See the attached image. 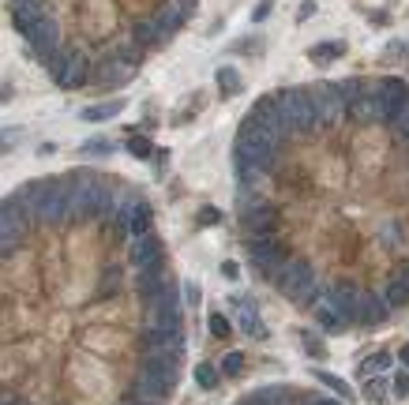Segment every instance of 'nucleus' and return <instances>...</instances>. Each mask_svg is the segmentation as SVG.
Returning a JSON list of instances; mask_svg holds the SVG:
<instances>
[{
    "label": "nucleus",
    "instance_id": "f257e3e1",
    "mask_svg": "<svg viewBox=\"0 0 409 405\" xmlns=\"http://www.w3.org/2000/svg\"><path fill=\"white\" fill-rule=\"evenodd\" d=\"M151 222H154V210L151 202L143 199L139 192H121L116 195V210H113V233L124 237V240H136V237H147L151 233Z\"/></svg>",
    "mask_w": 409,
    "mask_h": 405
},
{
    "label": "nucleus",
    "instance_id": "f03ea898",
    "mask_svg": "<svg viewBox=\"0 0 409 405\" xmlns=\"http://www.w3.org/2000/svg\"><path fill=\"white\" fill-rule=\"evenodd\" d=\"M274 285H278V293H286L289 300H297V304H319L327 293L319 289L315 282V270L308 267V259H289V263L271 278Z\"/></svg>",
    "mask_w": 409,
    "mask_h": 405
},
{
    "label": "nucleus",
    "instance_id": "7ed1b4c3",
    "mask_svg": "<svg viewBox=\"0 0 409 405\" xmlns=\"http://www.w3.org/2000/svg\"><path fill=\"white\" fill-rule=\"evenodd\" d=\"M274 98H278V106H282L286 117L293 121L297 135H315L319 128H323L319 109H315V98H312V86H308V91H278Z\"/></svg>",
    "mask_w": 409,
    "mask_h": 405
},
{
    "label": "nucleus",
    "instance_id": "20e7f679",
    "mask_svg": "<svg viewBox=\"0 0 409 405\" xmlns=\"http://www.w3.org/2000/svg\"><path fill=\"white\" fill-rule=\"evenodd\" d=\"M248 121H256L263 132H271L278 143H289V139H297V128H293V121L282 113V106H278V98L274 94H267V98H259L256 106H252V113H248Z\"/></svg>",
    "mask_w": 409,
    "mask_h": 405
},
{
    "label": "nucleus",
    "instance_id": "39448f33",
    "mask_svg": "<svg viewBox=\"0 0 409 405\" xmlns=\"http://www.w3.org/2000/svg\"><path fill=\"white\" fill-rule=\"evenodd\" d=\"M248 259H252L256 270H263L267 278H274V274L289 263V252H286L282 240H274V233H267V237H252V240H248Z\"/></svg>",
    "mask_w": 409,
    "mask_h": 405
},
{
    "label": "nucleus",
    "instance_id": "423d86ee",
    "mask_svg": "<svg viewBox=\"0 0 409 405\" xmlns=\"http://www.w3.org/2000/svg\"><path fill=\"white\" fill-rule=\"evenodd\" d=\"M49 76H53L56 86L76 91V86H83L86 79L94 76V71H91V61H86L83 53H56V61L49 64Z\"/></svg>",
    "mask_w": 409,
    "mask_h": 405
},
{
    "label": "nucleus",
    "instance_id": "0eeeda50",
    "mask_svg": "<svg viewBox=\"0 0 409 405\" xmlns=\"http://www.w3.org/2000/svg\"><path fill=\"white\" fill-rule=\"evenodd\" d=\"M312 98H315V109H319V121L323 124H338L349 113L345 83H319V86H312Z\"/></svg>",
    "mask_w": 409,
    "mask_h": 405
},
{
    "label": "nucleus",
    "instance_id": "6e6552de",
    "mask_svg": "<svg viewBox=\"0 0 409 405\" xmlns=\"http://www.w3.org/2000/svg\"><path fill=\"white\" fill-rule=\"evenodd\" d=\"M23 38H26L31 53H34L46 68L56 61V53H61V26H56V19H53V16H49V19H41V23H34Z\"/></svg>",
    "mask_w": 409,
    "mask_h": 405
},
{
    "label": "nucleus",
    "instance_id": "1a4fd4ad",
    "mask_svg": "<svg viewBox=\"0 0 409 405\" xmlns=\"http://www.w3.org/2000/svg\"><path fill=\"white\" fill-rule=\"evenodd\" d=\"M241 225H244L248 237H267V233L278 229V210H274L271 202L256 199V202H248V207L241 210Z\"/></svg>",
    "mask_w": 409,
    "mask_h": 405
},
{
    "label": "nucleus",
    "instance_id": "9d476101",
    "mask_svg": "<svg viewBox=\"0 0 409 405\" xmlns=\"http://www.w3.org/2000/svg\"><path fill=\"white\" fill-rule=\"evenodd\" d=\"M177 360H181V357L154 349V353H147V357H143L139 375H147V379H154V383H162L166 390H173V386H177V375H181V371H177Z\"/></svg>",
    "mask_w": 409,
    "mask_h": 405
},
{
    "label": "nucleus",
    "instance_id": "9b49d317",
    "mask_svg": "<svg viewBox=\"0 0 409 405\" xmlns=\"http://www.w3.org/2000/svg\"><path fill=\"white\" fill-rule=\"evenodd\" d=\"M349 117L357 124H387V106H383L375 86H364V91L349 101Z\"/></svg>",
    "mask_w": 409,
    "mask_h": 405
},
{
    "label": "nucleus",
    "instance_id": "f8f14e48",
    "mask_svg": "<svg viewBox=\"0 0 409 405\" xmlns=\"http://www.w3.org/2000/svg\"><path fill=\"white\" fill-rule=\"evenodd\" d=\"M357 297H360V289H357L353 282H338V285H330V289H327V297H323V300L342 315L345 323H357Z\"/></svg>",
    "mask_w": 409,
    "mask_h": 405
},
{
    "label": "nucleus",
    "instance_id": "ddd939ff",
    "mask_svg": "<svg viewBox=\"0 0 409 405\" xmlns=\"http://www.w3.org/2000/svg\"><path fill=\"white\" fill-rule=\"evenodd\" d=\"M131 76H136V64H128V61H121V56H106V61H98V68H94V83L98 86H124Z\"/></svg>",
    "mask_w": 409,
    "mask_h": 405
},
{
    "label": "nucleus",
    "instance_id": "4468645a",
    "mask_svg": "<svg viewBox=\"0 0 409 405\" xmlns=\"http://www.w3.org/2000/svg\"><path fill=\"white\" fill-rule=\"evenodd\" d=\"M128 263L136 267V270L162 263V240H158L154 233H147V237H136V240H131V248H128Z\"/></svg>",
    "mask_w": 409,
    "mask_h": 405
},
{
    "label": "nucleus",
    "instance_id": "2eb2a0df",
    "mask_svg": "<svg viewBox=\"0 0 409 405\" xmlns=\"http://www.w3.org/2000/svg\"><path fill=\"white\" fill-rule=\"evenodd\" d=\"M41 19H49V0H23V4H11V23H16L19 34H26Z\"/></svg>",
    "mask_w": 409,
    "mask_h": 405
},
{
    "label": "nucleus",
    "instance_id": "dca6fc26",
    "mask_svg": "<svg viewBox=\"0 0 409 405\" xmlns=\"http://www.w3.org/2000/svg\"><path fill=\"white\" fill-rule=\"evenodd\" d=\"M166 38H169V31H166L162 23H158V16H147V19H139L136 26H131V41H136L143 53H147V49H158Z\"/></svg>",
    "mask_w": 409,
    "mask_h": 405
},
{
    "label": "nucleus",
    "instance_id": "f3484780",
    "mask_svg": "<svg viewBox=\"0 0 409 405\" xmlns=\"http://www.w3.org/2000/svg\"><path fill=\"white\" fill-rule=\"evenodd\" d=\"M387 300L383 297H375V293H364L360 289V297H357V323L360 327H375V323H383L387 319Z\"/></svg>",
    "mask_w": 409,
    "mask_h": 405
},
{
    "label": "nucleus",
    "instance_id": "a211bd4d",
    "mask_svg": "<svg viewBox=\"0 0 409 405\" xmlns=\"http://www.w3.org/2000/svg\"><path fill=\"white\" fill-rule=\"evenodd\" d=\"M375 91L379 98H383V106H387V124L398 117V109L409 101V86L402 79H383V83H375Z\"/></svg>",
    "mask_w": 409,
    "mask_h": 405
},
{
    "label": "nucleus",
    "instance_id": "6ab92c4d",
    "mask_svg": "<svg viewBox=\"0 0 409 405\" xmlns=\"http://www.w3.org/2000/svg\"><path fill=\"white\" fill-rule=\"evenodd\" d=\"M154 16H158V23H162L169 34H177L181 26L188 23V8L181 4V0H166V4H158V11H154Z\"/></svg>",
    "mask_w": 409,
    "mask_h": 405
},
{
    "label": "nucleus",
    "instance_id": "aec40b11",
    "mask_svg": "<svg viewBox=\"0 0 409 405\" xmlns=\"http://www.w3.org/2000/svg\"><path fill=\"white\" fill-rule=\"evenodd\" d=\"M166 282H173V278H169V270H166L162 263H154V267H143V270H139L136 289H139L143 297H151V293H158V289H162Z\"/></svg>",
    "mask_w": 409,
    "mask_h": 405
},
{
    "label": "nucleus",
    "instance_id": "412c9836",
    "mask_svg": "<svg viewBox=\"0 0 409 405\" xmlns=\"http://www.w3.org/2000/svg\"><path fill=\"white\" fill-rule=\"evenodd\" d=\"M233 304L241 308V330H244V334H252V338H267V327H263L259 312H256V304H248L244 297H233Z\"/></svg>",
    "mask_w": 409,
    "mask_h": 405
},
{
    "label": "nucleus",
    "instance_id": "4be33fe9",
    "mask_svg": "<svg viewBox=\"0 0 409 405\" xmlns=\"http://www.w3.org/2000/svg\"><path fill=\"white\" fill-rule=\"evenodd\" d=\"M121 113H124V101H121V98H113V101H98V106H86L79 117H83V121H91V124H98V121L121 117Z\"/></svg>",
    "mask_w": 409,
    "mask_h": 405
},
{
    "label": "nucleus",
    "instance_id": "5701e85b",
    "mask_svg": "<svg viewBox=\"0 0 409 405\" xmlns=\"http://www.w3.org/2000/svg\"><path fill=\"white\" fill-rule=\"evenodd\" d=\"M342 53H345V41H319V46L308 49V61H315V64H330V61H338Z\"/></svg>",
    "mask_w": 409,
    "mask_h": 405
},
{
    "label": "nucleus",
    "instance_id": "b1692460",
    "mask_svg": "<svg viewBox=\"0 0 409 405\" xmlns=\"http://www.w3.org/2000/svg\"><path fill=\"white\" fill-rule=\"evenodd\" d=\"M286 390H289V386H263V390H256V394L248 398L244 405H286V401H289Z\"/></svg>",
    "mask_w": 409,
    "mask_h": 405
},
{
    "label": "nucleus",
    "instance_id": "393cba45",
    "mask_svg": "<svg viewBox=\"0 0 409 405\" xmlns=\"http://www.w3.org/2000/svg\"><path fill=\"white\" fill-rule=\"evenodd\" d=\"M214 83H218V91H222L226 98H237V94H241V76H237V68H218V71H214Z\"/></svg>",
    "mask_w": 409,
    "mask_h": 405
},
{
    "label": "nucleus",
    "instance_id": "a878e982",
    "mask_svg": "<svg viewBox=\"0 0 409 405\" xmlns=\"http://www.w3.org/2000/svg\"><path fill=\"white\" fill-rule=\"evenodd\" d=\"M383 300H387V308L394 312V308H402V304H409V289H405V282L402 278H394L387 289H383Z\"/></svg>",
    "mask_w": 409,
    "mask_h": 405
},
{
    "label": "nucleus",
    "instance_id": "bb28decb",
    "mask_svg": "<svg viewBox=\"0 0 409 405\" xmlns=\"http://www.w3.org/2000/svg\"><path fill=\"white\" fill-rule=\"evenodd\" d=\"M315 319H319V323H323L327 330H342V327H349V323L342 319V315H338V312H334V308H330V304H327V300H319V304H315Z\"/></svg>",
    "mask_w": 409,
    "mask_h": 405
},
{
    "label": "nucleus",
    "instance_id": "cd10ccee",
    "mask_svg": "<svg viewBox=\"0 0 409 405\" xmlns=\"http://www.w3.org/2000/svg\"><path fill=\"white\" fill-rule=\"evenodd\" d=\"M315 379L323 383L327 390H334V394H338L342 401H349V398H353V390H349V383H345V379H338V375H330V371H315Z\"/></svg>",
    "mask_w": 409,
    "mask_h": 405
},
{
    "label": "nucleus",
    "instance_id": "c85d7f7f",
    "mask_svg": "<svg viewBox=\"0 0 409 405\" xmlns=\"http://www.w3.org/2000/svg\"><path fill=\"white\" fill-rule=\"evenodd\" d=\"M128 154L139 158V162H147V158H154V143L147 135H128Z\"/></svg>",
    "mask_w": 409,
    "mask_h": 405
},
{
    "label": "nucleus",
    "instance_id": "c756f323",
    "mask_svg": "<svg viewBox=\"0 0 409 405\" xmlns=\"http://www.w3.org/2000/svg\"><path fill=\"white\" fill-rule=\"evenodd\" d=\"M301 345H304V353H308L312 360H327V345L319 334H312V330H304L301 334Z\"/></svg>",
    "mask_w": 409,
    "mask_h": 405
},
{
    "label": "nucleus",
    "instance_id": "7c9ffc66",
    "mask_svg": "<svg viewBox=\"0 0 409 405\" xmlns=\"http://www.w3.org/2000/svg\"><path fill=\"white\" fill-rule=\"evenodd\" d=\"M241 371H244V353H226V357H222V375L237 379Z\"/></svg>",
    "mask_w": 409,
    "mask_h": 405
},
{
    "label": "nucleus",
    "instance_id": "2f4dec72",
    "mask_svg": "<svg viewBox=\"0 0 409 405\" xmlns=\"http://www.w3.org/2000/svg\"><path fill=\"white\" fill-rule=\"evenodd\" d=\"M196 383H199L203 390L218 386V368H214V364H196Z\"/></svg>",
    "mask_w": 409,
    "mask_h": 405
},
{
    "label": "nucleus",
    "instance_id": "473e14b6",
    "mask_svg": "<svg viewBox=\"0 0 409 405\" xmlns=\"http://www.w3.org/2000/svg\"><path fill=\"white\" fill-rule=\"evenodd\" d=\"M390 128H394V132H398V135H402L405 143H409V101H405V106L398 109V117L390 121Z\"/></svg>",
    "mask_w": 409,
    "mask_h": 405
},
{
    "label": "nucleus",
    "instance_id": "72a5a7b5",
    "mask_svg": "<svg viewBox=\"0 0 409 405\" xmlns=\"http://www.w3.org/2000/svg\"><path fill=\"white\" fill-rule=\"evenodd\" d=\"M207 327H211V334H214V338H226V334H229V319H226L222 312H211Z\"/></svg>",
    "mask_w": 409,
    "mask_h": 405
},
{
    "label": "nucleus",
    "instance_id": "f704fd0d",
    "mask_svg": "<svg viewBox=\"0 0 409 405\" xmlns=\"http://www.w3.org/2000/svg\"><path fill=\"white\" fill-rule=\"evenodd\" d=\"M109 150H113V143H109V139H101V135L83 143V154H109Z\"/></svg>",
    "mask_w": 409,
    "mask_h": 405
},
{
    "label": "nucleus",
    "instance_id": "c9c22d12",
    "mask_svg": "<svg viewBox=\"0 0 409 405\" xmlns=\"http://www.w3.org/2000/svg\"><path fill=\"white\" fill-rule=\"evenodd\" d=\"M364 394H368L372 401H383V398H387V383H383V379H368V386H364Z\"/></svg>",
    "mask_w": 409,
    "mask_h": 405
},
{
    "label": "nucleus",
    "instance_id": "e433bc0d",
    "mask_svg": "<svg viewBox=\"0 0 409 405\" xmlns=\"http://www.w3.org/2000/svg\"><path fill=\"white\" fill-rule=\"evenodd\" d=\"M368 368L372 371H383V368H390V353H375L368 364H364V375H368Z\"/></svg>",
    "mask_w": 409,
    "mask_h": 405
},
{
    "label": "nucleus",
    "instance_id": "4c0bfd02",
    "mask_svg": "<svg viewBox=\"0 0 409 405\" xmlns=\"http://www.w3.org/2000/svg\"><path fill=\"white\" fill-rule=\"evenodd\" d=\"M390 390H394L398 398H405V394H409V375H405V371H398V375L390 379Z\"/></svg>",
    "mask_w": 409,
    "mask_h": 405
},
{
    "label": "nucleus",
    "instance_id": "58836bf2",
    "mask_svg": "<svg viewBox=\"0 0 409 405\" xmlns=\"http://www.w3.org/2000/svg\"><path fill=\"white\" fill-rule=\"evenodd\" d=\"M214 222H222V210H214V207H203V214H199V225L207 229V225H214Z\"/></svg>",
    "mask_w": 409,
    "mask_h": 405
},
{
    "label": "nucleus",
    "instance_id": "ea45409f",
    "mask_svg": "<svg viewBox=\"0 0 409 405\" xmlns=\"http://www.w3.org/2000/svg\"><path fill=\"white\" fill-rule=\"evenodd\" d=\"M315 16V0H304V4L297 8V23H308Z\"/></svg>",
    "mask_w": 409,
    "mask_h": 405
},
{
    "label": "nucleus",
    "instance_id": "a19ab883",
    "mask_svg": "<svg viewBox=\"0 0 409 405\" xmlns=\"http://www.w3.org/2000/svg\"><path fill=\"white\" fill-rule=\"evenodd\" d=\"M184 300H188V304H199V285H196V282L184 285Z\"/></svg>",
    "mask_w": 409,
    "mask_h": 405
},
{
    "label": "nucleus",
    "instance_id": "79ce46f5",
    "mask_svg": "<svg viewBox=\"0 0 409 405\" xmlns=\"http://www.w3.org/2000/svg\"><path fill=\"white\" fill-rule=\"evenodd\" d=\"M222 274H226V278L233 282V278H237V274H241V267H237V263H233V259H229V263H222Z\"/></svg>",
    "mask_w": 409,
    "mask_h": 405
},
{
    "label": "nucleus",
    "instance_id": "37998d69",
    "mask_svg": "<svg viewBox=\"0 0 409 405\" xmlns=\"http://www.w3.org/2000/svg\"><path fill=\"white\" fill-rule=\"evenodd\" d=\"M267 16H271V4H259V8H256V16H252V19H256V23H263V19H267Z\"/></svg>",
    "mask_w": 409,
    "mask_h": 405
},
{
    "label": "nucleus",
    "instance_id": "c03bdc74",
    "mask_svg": "<svg viewBox=\"0 0 409 405\" xmlns=\"http://www.w3.org/2000/svg\"><path fill=\"white\" fill-rule=\"evenodd\" d=\"M398 360H402V364L409 368V345H402V353H398Z\"/></svg>",
    "mask_w": 409,
    "mask_h": 405
},
{
    "label": "nucleus",
    "instance_id": "a18cd8bd",
    "mask_svg": "<svg viewBox=\"0 0 409 405\" xmlns=\"http://www.w3.org/2000/svg\"><path fill=\"white\" fill-rule=\"evenodd\" d=\"M398 278H402V282H405V289H409V263H405V267L398 270Z\"/></svg>",
    "mask_w": 409,
    "mask_h": 405
},
{
    "label": "nucleus",
    "instance_id": "49530a36",
    "mask_svg": "<svg viewBox=\"0 0 409 405\" xmlns=\"http://www.w3.org/2000/svg\"><path fill=\"white\" fill-rule=\"evenodd\" d=\"M304 405H338V401H327V398H315V401H304Z\"/></svg>",
    "mask_w": 409,
    "mask_h": 405
},
{
    "label": "nucleus",
    "instance_id": "de8ad7c7",
    "mask_svg": "<svg viewBox=\"0 0 409 405\" xmlns=\"http://www.w3.org/2000/svg\"><path fill=\"white\" fill-rule=\"evenodd\" d=\"M4 405H26V401H23V398H8V394H4Z\"/></svg>",
    "mask_w": 409,
    "mask_h": 405
},
{
    "label": "nucleus",
    "instance_id": "09e8293b",
    "mask_svg": "<svg viewBox=\"0 0 409 405\" xmlns=\"http://www.w3.org/2000/svg\"><path fill=\"white\" fill-rule=\"evenodd\" d=\"M128 405H162V401H136V398H131Z\"/></svg>",
    "mask_w": 409,
    "mask_h": 405
},
{
    "label": "nucleus",
    "instance_id": "8fccbe9b",
    "mask_svg": "<svg viewBox=\"0 0 409 405\" xmlns=\"http://www.w3.org/2000/svg\"><path fill=\"white\" fill-rule=\"evenodd\" d=\"M286 405H304V401H286Z\"/></svg>",
    "mask_w": 409,
    "mask_h": 405
}]
</instances>
